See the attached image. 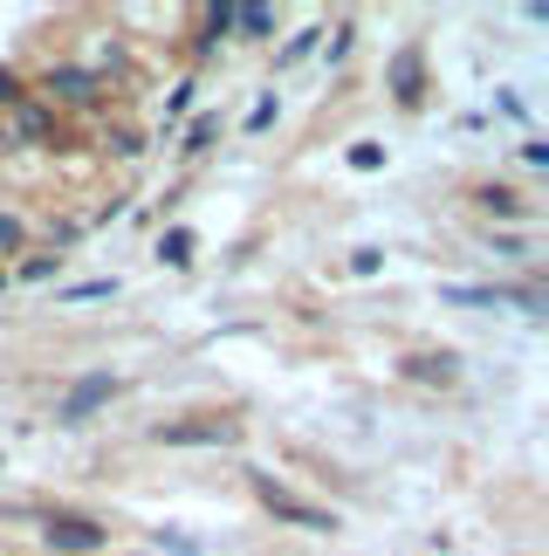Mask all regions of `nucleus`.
<instances>
[{
    "mask_svg": "<svg viewBox=\"0 0 549 556\" xmlns=\"http://www.w3.org/2000/svg\"><path fill=\"white\" fill-rule=\"evenodd\" d=\"M255 488H261V502H268V516H274V522L309 529V536H330V529H336L330 508H316V502H303V495H289V488H274L268 475H255Z\"/></svg>",
    "mask_w": 549,
    "mask_h": 556,
    "instance_id": "obj_1",
    "label": "nucleus"
},
{
    "mask_svg": "<svg viewBox=\"0 0 549 556\" xmlns=\"http://www.w3.org/2000/svg\"><path fill=\"white\" fill-rule=\"evenodd\" d=\"M41 543H49L55 556H97V549H111V529L82 522V516H49L41 522Z\"/></svg>",
    "mask_w": 549,
    "mask_h": 556,
    "instance_id": "obj_2",
    "label": "nucleus"
},
{
    "mask_svg": "<svg viewBox=\"0 0 549 556\" xmlns=\"http://www.w3.org/2000/svg\"><path fill=\"white\" fill-rule=\"evenodd\" d=\"M111 399H117V378H111V371H90V378H76L69 392H62L55 419H62V426H82V419L97 413V405H111Z\"/></svg>",
    "mask_w": 549,
    "mask_h": 556,
    "instance_id": "obj_3",
    "label": "nucleus"
},
{
    "mask_svg": "<svg viewBox=\"0 0 549 556\" xmlns=\"http://www.w3.org/2000/svg\"><path fill=\"white\" fill-rule=\"evenodd\" d=\"M234 433H241L234 419H179V426H158L165 446H227Z\"/></svg>",
    "mask_w": 549,
    "mask_h": 556,
    "instance_id": "obj_4",
    "label": "nucleus"
},
{
    "mask_svg": "<svg viewBox=\"0 0 549 556\" xmlns=\"http://www.w3.org/2000/svg\"><path fill=\"white\" fill-rule=\"evenodd\" d=\"M41 90H49L55 103H97V97H103V83H97L90 70H76V62H55V70L41 76Z\"/></svg>",
    "mask_w": 549,
    "mask_h": 556,
    "instance_id": "obj_5",
    "label": "nucleus"
},
{
    "mask_svg": "<svg viewBox=\"0 0 549 556\" xmlns=\"http://www.w3.org/2000/svg\"><path fill=\"white\" fill-rule=\"evenodd\" d=\"M8 138H35V144H62V124L41 103H14V131Z\"/></svg>",
    "mask_w": 549,
    "mask_h": 556,
    "instance_id": "obj_6",
    "label": "nucleus"
},
{
    "mask_svg": "<svg viewBox=\"0 0 549 556\" xmlns=\"http://www.w3.org/2000/svg\"><path fill=\"white\" fill-rule=\"evenodd\" d=\"M392 90H398V103H419V49H398V62H392Z\"/></svg>",
    "mask_w": 549,
    "mask_h": 556,
    "instance_id": "obj_7",
    "label": "nucleus"
},
{
    "mask_svg": "<svg viewBox=\"0 0 549 556\" xmlns=\"http://www.w3.org/2000/svg\"><path fill=\"white\" fill-rule=\"evenodd\" d=\"M481 206L501 213V220H515V213H522V192H509V186H481Z\"/></svg>",
    "mask_w": 549,
    "mask_h": 556,
    "instance_id": "obj_8",
    "label": "nucleus"
},
{
    "mask_svg": "<svg viewBox=\"0 0 549 556\" xmlns=\"http://www.w3.org/2000/svg\"><path fill=\"white\" fill-rule=\"evenodd\" d=\"M158 254H165L173 268H186V262H193V233H186V227H173V233L158 241Z\"/></svg>",
    "mask_w": 549,
    "mask_h": 556,
    "instance_id": "obj_9",
    "label": "nucleus"
},
{
    "mask_svg": "<svg viewBox=\"0 0 549 556\" xmlns=\"http://www.w3.org/2000/svg\"><path fill=\"white\" fill-rule=\"evenodd\" d=\"M234 28H247V35H268V28H274V14H268V8H234Z\"/></svg>",
    "mask_w": 549,
    "mask_h": 556,
    "instance_id": "obj_10",
    "label": "nucleus"
},
{
    "mask_svg": "<svg viewBox=\"0 0 549 556\" xmlns=\"http://www.w3.org/2000/svg\"><path fill=\"white\" fill-rule=\"evenodd\" d=\"M21 241H28V227H21V220H14V213H0V254H14Z\"/></svg>",
    "mask_w": 549,
    "mask_h": 556,
    "instance_id": "obj_11",
    "label": "nucleus"
},
{
    "mask_svg": "<svg viewBox=\"0 0 549 556\" xmlns=\"http://www.w3.org/2000/svg\"><path fill=\"white\" fill-rule=\"evenodd\" d=\"M0 103H8V111H14V103H28V83H21L14 70H0Z\"/></svg>",
    "mask_w": 549,
    "mask_h": 556,
    "instance_id": "obj_12",
    "label": "nucleus"
},
{
    "mask_svg": "<svg viewBox=\"0 0 549 556\" xmlns=\"http://www.w3.org/2000/svg\"><path fill=\"white\" fill-rule=\"evenodd\" d=\"M227 28H234V8H227V0H220V8H206V41L227 35Z\"/></svg>",
    "mask_w": 549,
    "mask_h": 556,
    "instance_id": "obj_13",
    "label": "nucleus"
},
{
    "mask_svg": "<svg viewBox=\"0 0 549 556\" xmlns=\"http://www.w3.org/2000/svg\"><path fill=\"white\" fill-rule=\"evenodd\" d=\"M350 165H357V173H378V165H385V152H378V144H350Z\"/></svg>",
    "mask_w": 549,
    "mask_h": 556,
    "instance_id": "obj_14",
    "label": "nucleus"
},
{
    "mask_svg": "<svg viewBox=\"0 0 549 556\" xmlns=\"http://www.w3.org/2000/svg\"><path fill=\"white\" fill-rule=\"evenodd\" d=\"M97 295H111V282H76V289H62V303H97Z\"/></svg>",
    "mask_w": 549,
    "mask_h": 556,
    "instance_id": "obj_15",
    "label": "nucleus"
},
{
    "mask_svg": "<svg viewBox=\"0 0 549 556\" xmlns=\"http://www.w3.org/2000/svg\"><path fill=\"white\" fill-rule=\"evenodd\" d=\"M268 124H274V97H261L255 111H247V131H268Z\"/></svg>",
    "mask_w": 549,
    "mask_h": 556,
    "instance_id": "obj_16",
    "label": "nucleus"
},
{
    "mask_svg": "<svg viewBox=\"0 0 549 556\" xmlns=\"http://www.w3.org/2000/svg\"><path fill=\"white\" fill-rule=\"evenodd\" d=\"M309 49H316V28H303V35H295V41H289V49H282V62H303Z\"/></svg>",
    "mask_w": 549,
    "mask_h": 556,
    "instance_id": "obj_17",
    "label": "nucleus"
},
{
    "mask_svg": "<svg viewBox=\"0 0 549 556\" xmlns=\"http://www.w3.org/2000/svg\"><path fill=\"white\" fill-rule=\"evenodd\" d=\"M206 138H214V117H200L193 131H186V152H206Z\"/></svg>",
    "mask_w": 549,
    "mask_h": 556,
    "instance_id": "obj_18",
    "label": "nucleus"
},
{
    "mask_svg": "<svg viewBox=\"0 0 549 556\" xmlns=\"http://www.w3.org/2000/svg\"><path fill=\"white\" fill-rule=\"evenodd\" d=\"M55 262H62V254H55ZM55 262H49V254H35V262L21 268V275H28V282H49V275H55Z\"/></svg>",
    "mask_w": 549,
    "mask_h": 556,
    "instance_id": "obj_19",
    "label": "nucleus"
},
{
    "mask_svg": "<svg viewBox=\"0 0 549 556\" xmlns=\"http://www.w3.org/2000/svg\"><path fill=\"white\" fill-rule=\"evenodd\" d=\"M8 144H14V138H8V124H0V152H8Z\"/></svg>",
    "mask_w": 549,
    "mask_h": 556,
    "instance_id": "obj_20",
    "label": "nucleus"
}]
</instances>
